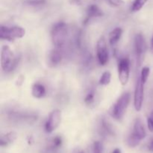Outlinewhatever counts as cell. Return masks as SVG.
Returning <instances> with one entry per match:
<instances>
[{"instance_id": "6da1fadb", "label": "cell", "mask_w": 153, "mask_h": 153, "mask_svg": "<svg viewBox=\"0 0 153 153\" xmlns=\"http://www.w3.org/2000/svg\"><path fill=\"white\" fill-rule=\"evenodd\" d=\"M130 98L131 97L129 93H123L111 106L109 114L114 119L117 120H121L123 119L130 102Z\"/></svg>"}, {"instance_id": "7a4b0ae2", "label": "cell", "mask_w": 153, "mask_h": 153, "mask_svg": "<svg viewBox=\"0 0 153 153\" xmlns=\"http://www.w3.org/2000/svg\"><path fill=\"white\" fill-rule=\"evenodd\" d=\"M68 34L67 25L64 22H58L55 23L51 30L52 41L55 48H61L65 43Z\"/></svg>"}, {"instance_id": "3957f363", "label": "cell", "mask_w": 153, "mask_h": 153, "mask_svg": "<svg viewBox=\"0 0 153 153\" xmlns=\"http://www.w3.org/2000/svg\"><path fill=\"white\" fill-rule=\"evenodd\" d=\"M19 58L14 56L13 52L7 45H4L1 50V67L4 71L11 72L19 63Z\"/></svg>"}, {"instance_id": "277c9868", "label": "cell", "mask_w": 153, "mask_h": 153, "mask_svg": "<svg viewBox=\"0 0 153 153\" xmlns=\"http://www.w3.org/2000/svg\"><path fill=\"white\" fill-rule=\"evenodd\" d=\"M25 34V30L22 27H7L2 25L0 27V38L1 40L13 41L15 39L22 38Z\"/></svg>"}, {"instance_id": "5b68a950", "label": "cell", "mask_w": 153, "mask_h": 153, "mask_svg": "<svg viewBox=\"0 0 153 153\" xmlns=\"http://www.w3.org/2000/svg\"><path fill=\"white\" fill-rule=\"evenodd\" d=\"M130 60L128 57L120 59L118 62V77L122 85H126L129 80Z\"/></svg>"}, {"instance_id": "8992f818", "label": "cell", "mask_w": 153, "mask_h": 153, "mask_svg": "<svg viewBox=\"0 0 153 153\" xmlns=\"http://www.w3.org/2000/svg\"><path fill=\"white\" fill-rule=\"evenodd\" d=\"M97 56L100 65L105 66L108 61V51L107 43L104 37H101L97 41Z\"/></svg>"}, {"instance_id": "52a82bcc", "label": "cell", "mask_w": 153, "mask_h": 153, "mask_svg": "<svg viewBox=\"0 0 153 153\" xmlns=\"http://www.w3.org/2000/svg\"><path fill=\"white\" fill-rule=\"evenodd\" d=\"M61 121V111L58 109L52 111L49 115L47 121L45 123V130L47 133H51L55 131Z\"/></svg>"}, {"instance_id": "ba28073f", "label": "cell", "mask_w": 153, "mask_h": 153, "mask_svg": "<svg viewBox=\"0 0 153 153\" xmlns=\"http://www.w3.org/2000/svg\"><path fill=\"white\" fill-rule=\"evenodd\" d=\"M134 49L137 62L140 64L143 61V55L146 51V40L142 34H137L134 37Z\"/></svg>"}, {"instance_id": "9c48e42d", "label": "cell", "mask_w": 153, "mask_h": 153, "mask_svg": "<svg viewBox=\"0 0 153 153\" xmlns=\"http://www.w3.org/2000/svg\"><path fill=\"white\" fill-rule=\"evenodd\" d=\"M143 96H144V84H143L139 77L137 79L134 94V106L137 111H140L141 110L143 102Z\"/></svg>"}, {"instance_id": "30bf717a", "label": "cell", "mask_w": 153, "mask_h": 153, "mask_svg": "<svg viewBox=\"0 0 153 153\" xmlns=\"http://www.w3.org/2000/svg\"><path fill=\"white\" fill-rule=\"evenodd\" d=\"M62 58V52L59 48H55L49 52L48 55V65L50 67H57L61 64Z\"/></svg>"}, {"instance_id": "8fae6325", "label": "cell", "mask_w": 153, "mask_h": 153, "mask_svg": "<svg viewBox=\"0 0 153 153\" xmlns=\"http://www.w3.org/2000/svg\"><path fill=\"white\" fill-rule=\"evenodd\" d=\"M103 16V12L101 9L100 8L99 6L97 4H92L88 7L86 10V18H85L84 23L86 24L91 20V19L94 18L101 17Z\"/></svg>"}, {"instance_id": "7c38bea8", "label": "cell", "mask_w": 153, "mask_h": 153, "mask_svg": "<svg viewBox=\"0 0 153 153\" xmlns=\"http://www.w3.org/2000/svg\"><path fill=\"white\" fill-rule=\"evenodd\" d=\"M132 133L138 137L140 140H143L146 136V130H145L144 125L143 124L140 118H137L134 120V127H133Z\"/></svg>"}, {"instance_id": "4fadbf2b", "label": "cell", "mask_w": 153, "mask_h": 153, "mask_svg": "<svg viewBox=\"0 0 153 153\" xmlns=\"http://www.w3.org/2000/svg\"><path fill=\"white\" fill-rule=\"evenodd\" d=\"M123 34V29L120 27H117L112 30L108 34V41L111 46H114L117 44L119 40H120Z\"/></svg>"}, {"instance_id": "5bb4252c", "label": "cell", "mask_w": 153, "mask_h": 153, "mask_svg": "<svg viewBox=\"0 0 153 153\" xmlns=\"http://www.w3.org/2000/svg\"><path fill=\"white\" fill-rule=\"evenodd\" d=\"M46 88L42 84L34 83L31 88V95L36 99H41L46 95Z\"/></svg>"}, {"instance_id": "9a60e30c", "label": "cell", "mask_w": 153, "mask_h": 153, "mask_svg": "<svg viewBox=\"0 0 153 153\" xmlns=\"http://www.w3.org/2000/svg\"><path fill=\"white\" fill-rule=\"evenodd\" d=\"M100 131L101 132V134L106 136V137L114 135V131L111 125L108 122H107L105 119L102 120Z\"/></svg>"}, {"instance_id": "2e32d148", "label": "cell", "mask_w": 153, "mask_h": 153, "mask_svg": "<svg viewBox=\"0 0 153 153\" xmlns=\"http://www.w3.org/2000/svg\"><path fill=\"white\" fill-rule=\"evenodd\" d=\"M16 138V134L13 131H10L8 132L7 134H6L5 135L1 136V142H0V144L1 146H7L8 143H12V142L14 141Z\"/></svg>"}, {"instance_id": "e0dca14e", "label": "cell", "mask_w": 153, "mask_h": 153, "mask_svg": "<svg viewBox=\"0 0 153 153\" xmlns=\"http://www.w3.org/2000/svg\"><path fill=\"white\" fill-rule=\"evenodd\" d=\"M140 141H141V140L131 132V134L128 136V139H127V144L129 147L134 148L140 144Z\"/></svg>"}, {"instance_id": "ac0fdd59", "label": "cell", "mask_w": 153, "mask_h": 153, "mask_svg": "<svg viewBox=\"0 0 153 153\" xmlns=\"http://www.w3.org/2000/svg\"><path fill=\"white\" fill-rule=\"evenodd\" d=\"M111 80V73L109 71H106L105 73H103L101 77H100V81H99V84L100 85L106 86V85L110 84Z\"/></svg>"}, {"instance_id": "d6986e66", "label": "cell", "mask_w": 153, "mask_h": 153, "mask_svg": "<svg viewBox=\"0 0 153 153\" xmlns=\"http://www.w3.org/2000/svg\"><path fill=\"white\" fill-rule=\"evenodd\" d=\"M148 1V0H134L131 5V10L133 12L139 11Z\"/></svg>"}, {"instance_id": "ffe728a7", "label": "cell", "mask_w": 153, "mask_h": 153, "mask_svg": "<svg viewBox=\"0 0 153 153\" xmlns=\"http://www.w3.org/2000/svg\"><path fill=\"white\" fill-rule=\"evenodd\" d=\"M84 101H85V104L88 105H92L95 101V91L94 90H91L85 96Z\"/></svg>"}, {"instance_id": "44dd1931", "label": "cell", "mask_w": 153, "mask_h": 153, "mask_svg": "<svg viewBox=\"0 0 153 153\" xmlns=\"http://www.w3.org/2000/svg\"><path fill=\"white\" fill-rule=\"evenodd\" d=\"M149 73H150V69L147 67H144L142 68L141 72H140V79L141 80V82H143V84H146V82L148 80V78H149Z\"/></svg>"}, {"instance_id": "7402d4cb", "label": "cell", "mask_w": 153, "mask_h": 153, "mask_svg": "<svg viewBox=\"0 0 153 153\" xmlns=\"http://www.w3.org/2000/svg\"><path fill=\"white\" fill-rule=\"evenodd\" d=\"M25 2L28 5L39 7V6H43V4H46V0H25Z\"/></svg>"}, {"instance_id": "603a6c76", "label": "cell", "mask_w": 153, "mask_h": 153, "mask_svg": "<svg viewBox=\"0 0 153 153\" xmlns=\"http://www.w3.org/2000/svg\"><path fill=\"white\" fill-rule=\"evenodd\" d=\"M104 147L100 141H95L93 145V153H103Z\"/></svg>"}, {"instance_id": "cb8c5ba5", "label": "cell", "mask_w": 153, "mask_h": 153, "mask_svg": "<svg viewBox=\"0 0 153 153\" xmlns=\"http://www.w3.org/2000/svg\"><path fill=\"white\" fill-rule=\"evenodd\" d=\"M106 1L112 7H120L124 4L123 0H106Z\"/></svg>"}, {"instance_id": "d4e9b609", "label": "cell", "mask_w": 153, "mask_h": 153, "mask_svg": "<svg viewBox=\"0 0 153 153\" xmlns=\"http://www.w3.org/2000/svg\"><path fill=\"white\" fill-rule=\"evenodd\" d=\"M62 138L60 136H56V137H54L52 140V143L55 146H56L57 148H60L62 145Z\"/></svg>"}, {"instance_id": "484cf974", "label": "cell", "mask_w": 153, "mask_h": 153, "mask_svg": "<svg viewBox=\"0 0 153 153\" xmlns=\"http://www.w3.org/2000/svg\"><path fill=\"white\" fill-rule=\"evenodd\" d=\"M148 128L151 131H153V113H152L151 116L148 117L147 119Z\"/></svg>"}, {"instance_id": "4316f807", "label": "cell", "mask_w": 153, "mask_h": 153, "mask_svg": "<svg viewBox=\"0 0 153 153\" xmlns=\"http://www.w3.org/2000/svg\"><path fill=\"white\" fill-rule=\"evenodd\" d=\"M70 4H73V5H81L82 4V0H70Z\"/></svg>"}, {"instance_id": "83f0119b", "label": "cell", "mask_w": 153, "mask_h": 153, "mask_svg": "<svg viewBox=\"0 0 153 153\" xmlns=\"http://www.w3.org/2000/svg\"><path fill=\"white\" fill-rule=\"evenodd\" d=\"M148 149L150 152H153V139L151 140V141L149 142V145H148Z\"/></svg>"}, {"instance_id": "f1b7e54d", "label": "cell", "mask_w": 153, "mask_h": 153, "mask_svg": "<svg viewBox=\"0 0 153 153\" xmlns=\"http://www.w3.org/2000/svg\"><path fill=\"white\" fill-rule=\"evenodd\" d=\"M112 153H122V152H121L120 149H118V148H117V149H114V151L112 152Z\"/></svg>"}, {"instance_id": "f546056e", "label": "cell", "mask_w": 153, "mask_h": 153, "mask_svg": "<svg viewBox=\"0 0 153 153\" xmlns=\"http://www.w3.org/2000/svg\"><path fill=\"white\" fill-rule=\"evenodd\" d=\"M151 49H152V51L153 52V36L152 37V40H151Z\"/></svg>"}, {"instance_id": "4dcf8cb0", "label": "cell", "mask_w": 153, "mask_h": 153, "mask_svg": "<svg viewBox=\"0 0 153 153\" xmlns=\"http://www.w3.org/2000/svg\"><path fill=\"white\" fill-rule=\"evenodd\" d=\"M76 153H85V152H84L83 150H80V151H79V152H77Z\"/></svg>"}]
</instances>
